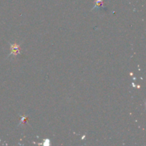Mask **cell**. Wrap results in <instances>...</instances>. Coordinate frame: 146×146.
Returning a JSON list of instances; mask_svg holds the SVG:
<instances>
[{"mask_svg":"<svg viewBox=\"0 0 146 146\" xmlns=\"http://www.w3.org/2000/svg\"><path fill=\"white\" fill-rule=\"evenodd\" d=\"M103 0H96V4L95 7H94V9L95 8H99L101 9L103 7Z\"/></svg>","mask_w":146,"mask_h":146,"instance_id":"cell-1","label":"cell"}]
</instances>
